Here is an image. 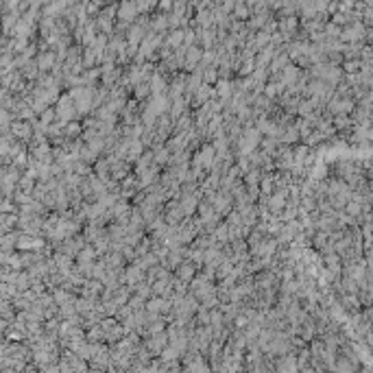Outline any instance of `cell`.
I'll use <instances>...</instances> for the list:
<instances>
[{
	"mask_svg": "<svg viewBox=\"0 0 373 373\" xmlns=\"http://www.w3.org/2000/svg\"><path fill=\"white\" fill-rule=\"evenodd\" d=\"M13 136L16 138H22V140H29V138H33V131H31V124L26 123L24 118L18 123L16 120V124H13Z\"/></svg>",
	"mask_w": 373,
	"mask_h": 373,
	"instance_id": "3",
	"label": "cell"
},
{
	"mask_svg": "<svg viewBox=\"0 0 373 373\" xmlns=\"http://www.w3.org/2000/svg\"><path fill=\"white\" fill-rule=\"evenodd\" d=\"M168 336L166 334H162V332H157V334H151V338L146 340V347H148V352L155 356V353H162L166 349V345H168Z\"/></svg>",
	"mask_w": 373,
	"mask_h": 373,
	"instance_id": "1",
	"label": "cell"
},
{
	"mask_svg": "<svg viewBox=\"0 0 373 373\" xmlns=\"http://www.w3.org/2000/svg\"><path fill=\"white\" fill-rule=\"evenodd\" d=\"M175 271H177V277H179L181 282H186V284L192 282V279H194V273H197V271H194V264H190V262H181L179 267L175 269Z\"/></svg>",
	"mask_w": 373,
	"mask_h": 373,
	"instance_id": "2",
	"label": "cell"
},
{
	"mask_svg": "<svg viewBox=\"0 0 373 373\" xmlns=\"http://www.w3.org/2000/svg\"><path fill=\"white\" fill-rule=\"evenodd\" d=\"M146 92H148V87L146 85H142V87H136V99L138 101H142V99H146Z\"/></svg>",
	"mask_w": 373,
	"mask_h": 373,
	"instance_id": "6",
	"label": "cell"
},
{
	"mask_svg": "<svg viewBox=\"0 0 373 373\" xmlns=\"http://www.w3.org/2000/svg\"><path fill=\"white\" fill-rule=\"evenodd\" d=\"M142 277H144V267H142V264H138V267H131V269H129L127 275H124L123 279H124L127 284H131V286H133V284H138Z\"/></svg>",
	"mask_w": 373,
	"mask_h": 373,
	"instance_id": "4",
	"label": "cell"
},
{
	"mask_svg": "<svg viewBox=\"0 0 373 373\" xmlns=\"http://www.w3.org/2000/svg\"><path fill=\"white\" fill-rule=\"evenodd\" d=\"M79 129H81V127H79L77 123H68L66 129H63V138H74L79 133Z\"/></svg>",
	"mask_w": 373,
	"mask_h": 373,
	"instance_id": "5",
	"label": "cell"
}]
</instances>
